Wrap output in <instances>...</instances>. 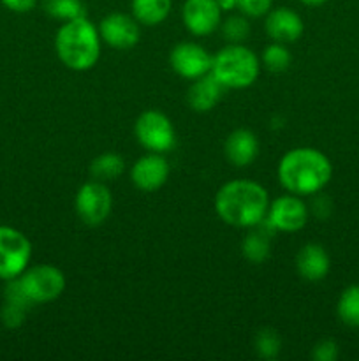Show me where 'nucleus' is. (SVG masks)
Here are the masks:
<instances>
[{"label":"nucleus","instance_id":"f257e3e1","mask_svg":"<svg viewBox=\"0 0 359 361\" xmlns=\"http://www.w3.org/2000/svg\"><path fill=\"white\" fill-rule=\"evenodd\" d=\"M270 208L266 189L252 180H232L224 183L215 196L217 215L234 228H256Z\"/></svg>","mask_w":359,"mask_h":361},{"label":"nucleus","instance_id":"f03ea898","mask_svg":"<svg viewBox=\"0 0 359 361\" xmlns=\"http://www.w3.org/2000/svg\"><path fill=\"white\" fill-rule=\"evenodd\" d=\"M333 166L329 159L315 148H294L282 157L278 180L282 187L296 196H312L329 183Z\"/></svg>","mask_w":359,"mask_h":361},{"label":"nucleus","instance_id":"7ed1b4c3","mask_svg":"<svg viewBox=\"0 0 359 361\" xmlns=\"http://www.w3.org/2000/svg\"><path fill=\"white\" fill-rule=\"evenodd\" d=\"M101 35L87 16L63 21L55 37L60 62L69 69L83 73L92 69L101 56Z\"/></svg>","mask_w":359,"mask_h":361},{"label":"nucleus","instance_id":"20e7f679","mask_svg":"<svg viewBox=\"0 0 359 361\" xmlns=\"http://www.w3.org/2000/svg\"><path fill=\"white\" fill-rule=\"evenodd\" d=\"M259 60L241 44H229L213 56L210 73L225 88H246L259 76Z\"/></svg>","mask_w":359,"mask_h":361},{"label":"nucleus","instance_id":"39448f33","mask_svg":"<svg viewBox=\"0 0 359 361\" xmlns=\"http://www.w3.org/2000/svg\"><path fill=\"white\" fill-rule=\"evenodd\" d=\"M16 279L32 305L53 302L65 289V275L53 264H35Z\"/></svg>","mask_w":359,"mask_h":361},{"label":"nucleus","instance_id":"423d86ee","mask_svg":"<svg viewBox=\"0 0 359 361\" xmlns=\"http://www.w3.org/2000/svg\"><path fill=\"white\" fill-rule=\"evenodd\" d=\"M32 243L20 229L0 224V279L13 281L28 268Z\"/></svg>","mask_w":359,"mask_h":361},{"label":"nucleus","instance_id":"0eeeda50","mask_svg":"<svg viewBox=\"0 0 359 361\" xmlns=\"http://www.w3.org/2000/svg\"><path fill=\"white\" fill-rule=\"evenodd\" d=\"M134 134L141 147L155 154H165L176 145V133L171 120L157 109L141 113L134 126Z\"/></svg>","mask_w":359,"mask_h":361},{"label":"nucleus","instance_id":"6e6552de","mask_svg":"<svg viewBox=\"0 0 359 361\" xmlns=\"http://www.w3.org/2000/svg\"><path fill=\"white\" fill-rule=\"evenodd\" d=\"M74 207H76V214L81 222L95 228L108 221L113 208V196L104 182L92 180L80 187Z\"/></svg>","mask_w":359,"mask_h":361},{"label":"nucleus","instance_id":"1a4fd4ad","mask_svg":"<svg viewBox=\"0 0 359 361\" xmlns=\"http://www.w3.org/2000/svg\"><path fill=\"white\" fill-rule=\"evenodd\" d=\"M266 221L270 222L275 231L294 233L306 226L308 221V208L296 194L280 196L270 203Z\"/></svg>","mask_w":359,"mask_h":361},{"label":"nucleus","instance_id":"9d476101","mask_svg":"<svg viewBox=\"0 0 359 361\" xmlns=\"http://www.w3.org/2000/svg\"><path fill=\"white\" fill-rule=\"evenodd\" d=\"M172 71L187 80H197L211 71L213 56L197 42H180L169 55Z\"/></svg>","mask_w":359,"mask_h":361},{"label":"nucleus","instance_id":"9b49d317","mask_svg":"<svg viewBox=\"0 0 359 361\" xmlns=\"http://www.w3.org/2000/svg\"><path fill=\"white\" fill-rule=\"evenodd\" d=\"M183 23L192 35H210L220 27L222 7L217 0H185Z\"/></svg>","mask_w":359,"mask_h":361},{"label":"nucleus","instance_id":"f8f14e48","mask_svg":"<svg viewBox=\"0 0 359 361\" xmlns=\"http://www.w3.org/2000/svg\"><path fill=\"white\" fill-rule=\"evenodd\" d=\"M99 35L111 48L130 49L139 41V25L129 14L111 13L99 25Z\"/></svg>","mask_w":359,"mask_h":361},{"label":"nucleus","instance_id":"ddd939ff","mask_svg":"<svg viewBox=\"0 0 359 361\" xmlns=\"http://www.w3.org/2000/svg\"><path fill=\"white\" fill-rule=\"evenodd\" d=\"M168 161L162 157V154H155V152H150L144 157L137 159L134 162L132 169H130L132 183L139 190H144V192H153V190L160 189L168 182Z\"/></svg>","mask_w":359,"mask_h":361},{"label":"nucleus","instance_id":"4468645a","mask_svg":"<svg viewBox=\"0 0 359 361\" xmlns=\"http://www.w3.org/2000/svg\"><path fill=\"white\" fill-rule=\"evenodd\" d=\"M264 27H266V34L275 42H282V44L298 41L303 35V30H305L301 16L296 11L289 9V7L271 9L266 14V23H264Z\"/></svg>","mask_w":359,"mask_h":361},{"label":"nucleus","instance_id":"2eb2a0df","mask_svg":"<svg viewBox=\"0 0 359 361\" xmlns=\"http://www.w3.org/2000/svg\"><path fill=\"white\" fill-rule=\"evenodd\" d=\"M331 261L326 249L319 243H306L296 256V270L305 281L319 282L329 274Z\"/></svg>","mask_w":359,"mask_h":361},{"label":"nucleus","instance_id":"dca6fc26","mask_svg":"<svg viewBox=\"0 0 359 361\" xmlns=\"http://www.w3.org/2000/svg\"><path fill=\"white\" fill-rule=\"evenodd\" d=\"M224 85L213 74L208 73L194 80V83L189 88V94H187V101H189V106L194 111H210L218 104V101L224 95Z\"/></svg>","mask_w":359,"mask_h":361},{"label":"nucleus","instance_id":"f3484780","mask_svg":"<svg viewBox=\"0 0 359 361\" xmlns=\"http://www.w3.org/2000/svg\"><path fill=\"white\" fill-rule=\"evenodd\" d=\"M259 154V141L248 129L232 130L225 141V157L236 168L252 164Z\"/></svg>","mask_w":359,"mask_h":361},{"label":"nucleus","instance_id":"a211bd4d","mask_svg":"<svg viewBox=\"0 0 359 361\" xmlns=\"http://www.w3.org/2000/svg\"><path fill=\"white\" fill-rule=\"evenodd\" d=\"M171 0H132V16L136 18L137 23L146 25V27H155L160 25L171 13Z\"/></svg>","mask_w":359,"mask_h":361},{"label":"nucleus","instance_id":"6ab92c4d","mask_svg":"<svg viewBox=\"0 0 359 361\" xmlns=\"http://www.w3.org/2000/svg\"><path fill=\"white\" fill-rule=\"evenodd\" d=\"M241 252L248 263L260 264L270 257L271 252V243L270 235L266 231H252L243 238L241 243Z\"/></svg>","mask_w":359,"mask_h":361},{"label":"nucleus","instance_id":"aec40b11","mask_svg":"<svg viewBox=\"0 0 359 361\" xmlns=\"http://www.w3.org/2000/svg\"><path fill=\"white\" fill-rule=\"evenodd\" d=\"M125 169V162L116 154H102L95 157L90 164V175L99 182H111L116 180Z\"/></svg>","mask_w":359,"mask_h":361},{"label":"nucleus","instance_id":"412c9836","mask_svg":"<svg viewBox=\"0 0 359 361\" xmlns=\"http://www.w3.org/2000/svg\"><path fill=\"white\" fill-rule=\"evenodd\" d=\"M336 314L344 324L351 328H359V284L348 286L341 293L336 305Z\"/></svg>","mask_w":359,"mask_h":361},{"label":"nucleus","instance_id":"4be33fe9","mask_svg":"<svg viewBox=\"0 0 359 361\" xmlns=\"http://www.w3.org/2000/svg\"><path fill=\"white\" fill-rule=\"evenodd\" d=\"M42 9L48 16L62 21L84 16V4L81 0H42Z\"/></svg>","mask_w":359,"mask_h":361},{"label":"nucleus","instance_id":"5701e85b","mask_svg":"<svg viewBox=\"0 0 359 361\" xmlns=\"http://www.w3.org/2000/svg\"><path fill=\"white\" fill-rule=\"evenodd\" d=\"M264 67L271 73H282L291 66V53L282 42H273L263 51Z\"/></svg>","mask_w":359,"mask_h":361},{"label":"nucleus","instance_id":"b1692460","mask_svg":"<svg viewBox=\"0 0 359 361\" xmlns=\"http://www.w3.org/2000/svg\"><path fill=\"white\" fill-rule=\"evenodd\" d=\"M282 341L278 334L271 328H264L256 335V351L260 358L271 360L280 353Z\"/></svg>","mask_w":359,"mask_h":361},{"label":"nucleus","instance_id":"393cba45","mask_svg":"<svg viewBox=\"0 0 359 361\" xmlns=\"http://www.w3.org/2000/svg\"><path fill=\"white\" fill-rule=\"evenodd\" d=\"M222 32L231 44H239L248 37L250 23L245 16H231L222 25Z\"/></svg>","mask_w":359,"mask_h":361},{"label":"nucleus","instance_id":"a878e982","mask_svg":"<svg viewBox=\"0 0 359 361\" xmlns=\"http://www.w3.org/2000/svg\"><path fill=\"white\" fill-rule=\"evenodd\" d=\"M27 310L25 307L16 305V303L6 302L0 309V321H2L4 326L7 328H18L23 324L25 316H27Z\"/></svg>","mask_w":359,"mask_h":361},{"label":"nucleus","instance_id":"bb28decb","mask_svg":"<svg viewBox=\"0 0 359 361\" xmlns=\"http://www.w3.org/2000/svg\"><path fill=\"white\" fill-rule=\"evenodd\" d=\"M273 0H236V7L241 11L245 16L260 18L271 11Z\"/></svg>","mask_w":359,"mask_h":361},{"label":"nucleus","instance_id":"cd10ccee","mask_svg":"<svg viewBox=\"0 0 359 361\" xmlns=\"http://www.w3.org/2000/svg\"><path fill=\"white\" fill-rule=\"evenodd\" d=\"M312 358L315 361H334L338 358V344L334 341H320L312 351Z\"/></svg>","mask_w":359,"mask_h":361},{"label":"nucleus","instance_id":"c85d7f7f","mask_svg":"<svg viewBox=\"0 0 359 361\" xmlns=\"http://www.w3.org/2000/svg\"><path fill=\"white\" fill-rule=\"evenodd\" d=\"M0 2L13 13H28L37 6V0H0Z\"/></svg>","mask_w":359,"mask_h":361},{"label":"nucleus","instance_id":"c756f323","mask_svg":"<svg viewBox=\"0 0 359 361\" xmlns=\"http://www.w3.org/2000/svg\"><path fill=\"white\" fill-rule=\"evenodd\" d=\"M218 6L222 7V11H229V9H234L236 7V0H217Z\"/></svg>","mask_w":359,"mask_h":361},{"label":"nucleus","instance_id":"7c9ffc66","mask_svg":"<svg viewBox=\"0 0 359 361\" xmlns=\"http://www.w3.org/2000/svg\"><path fill=\"white\" fill-rule=\"evenodd\" d=\"M301 4H305V6H310V7H317V6H322L324 2H327V0H299Z\"/></svg>","mask_w":359,"mask_h":361}]
</instances>
